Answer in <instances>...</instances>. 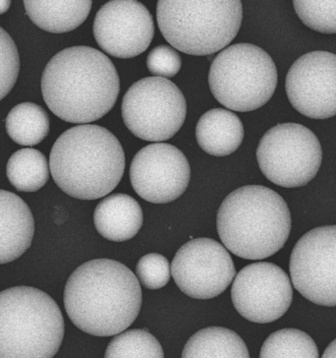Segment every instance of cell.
<instances>
[{
  "mask_svg": "<svg viewBox=\"0 0 336 358\" xmlns=\"http://www.w3.org/2000/svg\"><path fill=\"white\" fill-rule=\"evenodd\" d=\"M64 306L70 320L84 333L111 337L136 320L142 306L141 285L123 264L96 259L82 264L70 275Z\"/></svg>",
  "mask_w": 336,
  "mask_h": 358,
  "instance_id": "1",
  "label": "cell"
},
{
  "mask_svg": "<svg viewBox=\"0 0 336 358\" xmlns=\"http://www.w3.org/2000/svg\"><path fill=\"white\" fill-rule=\"evenodd\" d=\"M117 70L105 53L77 45L48 62L42 93L48 108L70 123H89L108 115L119 95Z\"/></svg>",
  "mask_w": 336,
  "mask_h": 358,
  "instance_id": "2",
  "label": "cell"
},
{
  "mask_svg": "<svg viewBox=\"0 0 336 358\" xmlns=\"http://www.w3.org/2000/svg\"><path fill=\"white\" fill-rule=\"evenodd\" d=\"M50 169L54 182L67 195L100 199L119 185L125 171L124 151L105 128L77 125L62 133L53 145Z\"/></svg>",
  "mask_w": 336,
  "mask_h": 358,
  "instance_id": "3",
  "label": "cell"
},
{
  "mask_svg": "<svg viewBox=\"0 0 336 358\" xmlns=\"http://www.w3.org/2000/svg\"><path fill=\"white\" fill-rule=\"evenodd\" d=\"M222 243L234 255L263 260L284 248L291 231V214L284 198L262 185L234 190L217 212Z\"/></svg>",
  "mask_w": 336,
  "mask_h": 358,
  "instance_id": "4",
  "label": "cell"
},
{
  "mask_svg": "<svg viewBox=\"0 0 336 358\" xmlns=\"http://www.w3.org/2000/svg\"><path fill=\"white\" fill-rule=\"evenodd\" d=\"M64 337V315L45 292L14 287L0 292V358H52Z\"/></svg>",
  "mask_w": 336,
  "mask_h": 358,
  "instance_id": "5",
  "label": "cell"
},
{
  "mask_svg": "<svg viewBox=\"0 0 336 358\" xmlns=\"http://www.w3.org/2000/svg\"><path fill=\"white\" fill-rule=\"evenodd\" d=\"M156 17L169 45L203 57L221 52L235 38L243 7L239 0H161Z\"/></svg>",
  "mask_w": 336,
  "mask_h": 358,
  "instance_id": "6",
  "label": "cell"
},
{
  "mask_svg": "<svg viewBox=\"0 0 336 358\" xmlns=\"http://www.w3.org/2000/svg\"><path fill=\"white\" fill-rule=\"evenodd\" d=\"M210 89L229 110L247 113L272 99L277 86V70L263 48L236 43L219 52L210 65Z\"/></svg>",
  "mask_w": 336,
  "mask_h": 358,
  "instance_id": "7",
  "label": "cell"
},
{
  "mask_svg": "<svg viewBox=\"0 0 336 358\" xmlns=\"http://www.w3.org/2000/svg\"><path fill=\"white\" fill-rule=\"evenodd\" d=\"M257 159L270 182L285 188L302 187L320 171L323 150L309 128L298 123H282L263 135Z\"/></svg>",
  "mask_w": 336,
  "mask_h": 358,
  "instance_id": "8",
  "label": "cell"
},
{
  "mask_svg": "<svg viewBox=\"0 0 336 358\" xmlns=\"http://www.w3.org/2000/svg\"><path fill=\"white\" fill-rule=\"evenodd\" d=\"M123 122L129 131L145 141L161 143L182 127L187 113L185 96L170 80L147 77L123 96Z\"/></svg>",
  "mask_w": 336,
  "mask_h": 358,
  "instance_id": "9",
  "label": "cell"
},
{
  "mask_svg": "<svg viewBox=\"0 0 336 358\" xmlns=\"http://www.w3.org/2000/svg\"><path fill=\"white\" fill-rule=\"evenodd\" d=\"M292 285L316 306L336 307V226L307 232L290 256Z\"/></svg>",
  "mask_w": 336,
  "mask_h": 358,
  "instance_id": "10",
  "label": "cell"
},
{
  "mask_svg": "<svg viewBox=\"0 0 336 358\" xmlns=\"http://www.w3.org/2000/svg\"><path fill=\"white\" fill-rule=\"evenodd\" d=\"M171 275L179 289L195 299L219 296L235 279L231 254L210 238H197L181 246L171 262Z\"/></svg>",
  "mask_w": 336,
  "mask_h": 358,
  "instance_id": "11",
  "label": "cell"
},
{
  "mask_svg": "<svg viewBox=\"0 0 336 358\" xmlns=\"http://www.w3.org/2000/svg\"><path fill=\"white\" fill-rule=\"evenodd\" d=\"M231 299L237 312L258 324L279 320L293 301L288 275L275 264L258 262L242 268L234 279Z\"/></svg>",
  "mask_w": 336,
  "mask_h": 358,
  "instance_id": "12",
  "label": "cell"
},
{
  "mask_svg": "<svg viewBox=\"0 0 336 358\" xmlns=\"http://www.w3.org/2000/svg\"><path fill=\"white\" fill-rule=\"evenodd\" d=\"M190 178V164L185 155L166 143L143 148L130 166L133 189L142 199L154 204L178 199L187 189Z\"/></svg>",
  "mask_w": 336,
  "mask_h": 358,
  "instance_id": "13",
  "label": "cell"
},
{
  "mask_svg": "<svg viewBox=\"0 0 336 358\" xmlns=\"http://www.w3.org/2000/svg\"><path fill=\"white\" fill-rule=\"evenodd\" d=\"M285 90L292 106L312 120L336 115V55L312 52L290 67Z\"/></svg>",
  "mask_w": 336,
  "mask_h": 358,
  "instance_id": "14",
  "label": "cell"
},
{
  "mask_svg": "<svg viewBox=\"0 0 336 358\" xmlns=\"http://www.w3.org/2000/svg\"><path fill=\"white\" fill-rule=\"evenodd\" d=\"M93 29L98 47L123 59L146 52L154 35L152 14L135 0H112L101 6Z\"/></svg>",
  "mask_w": 336,
  "mask_h": 358,
  "instance_id": "15",
  "label": "cell"
},
{
  "mask_svg": "<svg viewBox=\"0 0 336 358\" xmlns=\"http://www.w3.org/2000/svg\"><path fill=\"white\" fill-rule=\"evenodd\" d=\"M35 221L18 195L0 189V265L20 258L32 245Z\"/></svg>",
  "mask_w": 336,
  "mask_h": 358,
  "instance_id": "16",
  "label": "cell"
},
{
  "mask_svg": "<svg viewBox=\"0 0 336 358\" xmlns=\"http://www.w3.org/2000/svg\"><path fill=\"white\" fill-rule=\"evenodd\" d=\"M141 206L132 196L116 193L108 196L96 206L94 222L101 236L122 243L133 238L143 226Z\"/></svg>",
  "mask_w": 336,
  "mask_h": 358,
  "instance_id": "17",
  "label": "cell"
},
{
  "mask_svg": "<svg viewBox=\"0 0 336 358\" xmlns=\"http://www.w3.org/2000/svg\"><path fill=\"white\" fill-rule=\"evenodd\" d=\"M196 138L202 150L210 156H229L243 142V123L232 111L214 108L200 116L196 127Z\"/></svg>",
  "mask_w": 336,
  "mask_h": 358,
  "instance_id": "18",
  "label": "cell"
},
{
  "mask_svg": "<svg viewBox=\"0 0 336 358\" xmlns=\"http://www.w3.org/2000/svg\"><path fill=\"white\" fill-rule=\"evenodd\" d=\"M91 0H26L27 15L43 31L53 34L71 32L88 18Z\"/></svg>",
  "mask_w": 336,
  "mask_h": 358,
  "instance_id": "19",
  "label": "cell"
},
{
  "mask_svg": "<svg viewBox=\"0 0 336 358\" xmlns=\"http://www.w3.org/2000/svg\"><path fill=\"white\" fill-rule=\"evenodd\" d=\"M181 358H250L238 334L222 327H207L188 340Z\"/></svg>",
  "mask_w": 336,
  "mask_h": 358,
  "instance_id": "20",
  "label": "cell"
},
{
  "mask_svg": "<svg viewBox=\"0 0 336 358\" xmlns=\"http://www.w3.org/2000/svg\"><path fill=\"white\" fill-rule=\"evenodd\" d=\"M50 163L42 152L25 148L15 152L6 166L7 178L20 192H36L47 185Z\"/></svg>",
  "mask_w": 336,
  "mask_h": 358,
  "instance_id": "21",
  "label": "cell"
},
{
  "mask_svg": "<svg viewBox=\"0 0 336 358\" xmlns=\"http://www.w3.org/2000/svg\"><path fill=\"white\" fill-rule=\"evenodd\" d=\"M7 134L21 146L40 144L50 132V117L42 106L22 103L14 106L6 120Z\"/></svg>",
  "mask_w": 336,
  "mask_h": 358,
  "instance_id": "22",
  "label": "cell"
},
{
  "mask_svg": "<svg viewBox=\"0 0 336 358\" xmlns=\"http://www.w3.org/2000/svg\"><path fill=\"white\" fill-rule=\"evenodd\" d=\"M260 358H320L315 341L303 331L286 328L268 336Z\"/></svg>",
  "mask_w": 336,
  "mask_h": 358,
  "instance_id": "23",
  "label": "cell"
},
{
  "mask_svg": "<svg viewBox=\"0 0 336 358\" xmlns=\"http://www.w3.org/2000/svg\"><path fill=\"white\" fill-rule=\"evenodd\" d=\"M105 358H164L163 347L147 330L118 334L108 343Z\"/></svg>",
  "mask_w": 336,
  "mask_h": 358,
  "instance_id": "24",
  "label": "cell"
},
{
  "mask_svg": "<svg viewBox=\"0 0 336 358\" xmlns=\"http://www.w3.org/2000/svg\"><path fill=\"white\" fill-rule=\"evenodd\" d=\"M293 6L300 20L312 30L336 34V0H294Z\"/></svg>",
  "mask_w": 336,
  "mask_h": 358,
  "instance_id": "25",
  "label": "cell"
},
{
  "mask_svg": "<svg viewBox=\"0 0 336 358\" xmlns=\"http://www.w3.org/2000/svg\"><path fill=\"white\" fill-rule=\"evenodd\" d=\"M20 72V57L13 38L0 27V101L15 86Z\"/></svg>",
  "mask_w": 336,
  "mask_h": 358,
  "instance_id": "26",
  "label": "cell"
},
{
  "mask_svg": "<svg viewBox=\"0 0 336 358\" xmlns=\"http://www.w3.org/2000/svg\"><path fill=\"white\" fill-rule=\"evenodd\" d=\"M136 275L143 287L147 289H159L170 280L171 268L163 255L149 253L143 256L137 263Z\"/></svg>",
  "mask_w": 336,
  "mask_h": 358,
  "instance_id": "27",
  "label": "cell"
},
{
  "mask_svg": "<svg viewBox=\"0 0 336 358\" xmlns=\"http://www.w3.org/2000/svg\"><path fill=\"white\" fill-rule=\"evenodd\" d=\"M182 59L180 55L168 45H158L147 57V67L154 77L173 78L180 71Z\"/></svg>",
  "mask_w": 336,
  "mask_h": 358,
  "instance_id": "28",
  "label": "cell"
},
{
  "mask_svg": "<svg viewBox=\"0 0 336 358\" xmlns=\"http://www.w3.org/2000/svg\"><path fill=\"white\" fill-rule=\"evenodd\" d=\"M321 358H336V338L326 348Z\"/></svg>",
  "mask_w": 336,
  "mask_h": 358,
  "instance_id": "29",
  "label": "cell"
},
{
  "mask_svg": "<svg viewBox=\"0 0 336 358\" xmlns=\"http://www.w3.org/2000/svg\"><path fill=\"white\" fill-rule=\"evenodd\" d=\"M11 1H7V0H0V15L2 14L6 13L8 11V9L10 8Z\"/></svg>",
  "mask_w": 336,
  "mask_h": 358,
  "instance_id": "30",
  "label": "cell"
}]
</instances>
